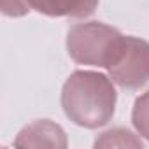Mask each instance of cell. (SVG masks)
<instances>
[{
  "instance_id": "8992f818",
  "label": "cell",
  "mask_w": 149,
  "mask_h": 149,
  "mask_svg": "<svg viewBox=\"0 0 149 149\" xmlns=\"http://www.w3.org/2000/svg\"><path fill=\"white\" fill-rule=\"evenodd\" d=\"M95 147H142V140L126 128H112L97 137Z\"/></svg>"
},
{
  "instance_id": "ba28073f",
  "label": "cell",
  "mask_w": 149,
  "mask_h": 149,
  "mask_svg": "<svg viewBox=\"0 0 149 149\" xmlns=\"http://www.w3.org/2000/svg\"><path fill=\"white\" fill-rule=\"evenodd\" d=\"M30 11L26 0H2V13L9 18H23Z\"/></svg>"
},
{
  "instance_id": "52a82bcc",
  "label": "cell",
  "mask_w": 149,
  "mask_h": 149,
  "mask_svg": "<svg viewBox=\"0 0 149 149\" xmlns=\"http://www.w3.org/2000/svg\"><path fill=\"white\" fill-rule=\"evenodd\" d=\"M132 123L137 133L142 139L149 140V90L137 97L132 111Z\"/></svg>"
},
{
  "instance_id": "3957f363",
  "label": "cell",
  "mask_w": 149,
  "mask_h": 149,
  "mask_svg": "<svg viewBox=\"0 0 149 149\" xmlns=\"http://www.w3.org/2000/svg\"><path fill=\"white\" fill-rule=\"evenodd\" d=\"M109 77L123 90H139L149 83V42L126 35L119 60L107 68Z\"/></svg>"
},
{
  "instance_id": "277c9868",
  "label": "cell",
  "mask_w": 149,
  "mask_h": 149,
  "mask_svg": "<svg viewBox=\"0 0 149 149\" xmlns=\"http://www.w3.org/2000/svg\"><path fill=\"white\" fill-rule=\"evenodd\" d=\"M16 147H67L63 128L51 119H37L26 125L14 140Z\"/></svg>"
},
{
  "instance_id": "7a4b0ae2",
  "label": "cell",
  "mask_w": 149,
  "mask_h": 149,
  "mask_svg": "<svg viewBox=\"0 0 149 149\" xmlns=\"http://www.w3.org/2000/svg\"><path fill=\"white\" fill-rule=\"evenodd\" d=\"M125 37L126 35L119 30L102 21H86L70 26L67 33V51L79 65L109 68L119 60Z\"/></svg>"
},
{
  "instance_id": "5b68a950",
  "label": "cell",
  "mask_w": 149,
  "mask_h": 149,
  "mask_svg": "<svg viewBox=\"0 0 149 149\" xmlns=\"http://www.w3.org/2000/svg\"><path fill=\"white\" fill-rule=\"evenodd\" d=\"M100 0H26L32 11L49 18H76L84 19L91 16Z\"/></svg>"
},
{
  "instance_id": "6da1fadb",
  "label": "cell",
  "mask_w": 149,
  "mask_h": 149,
  "mask_svg": "<svg viewBox=\"0 0 149 149\" xmlns=\"http://www.w3.org/2000/svg\"><path fill=\"white\" fill-rule=\"evenodd\" d=\"M116 84L102 72L76 70L67 77L61 90L65 116L77 126L95 130L105 126L116 112Z\"/></svg>"
}]
</instances>
